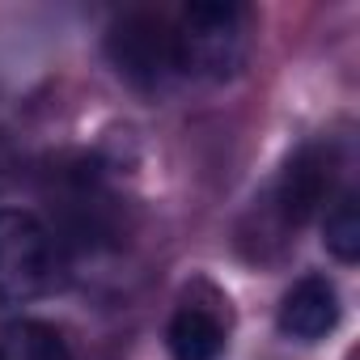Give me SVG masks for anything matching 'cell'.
<instances>
[{
  "instance_id": "cell-3",
  "label": "cell",
  "mask_w": 360,
  "mask_h": 360,
  "mask_svg": "<svg viewBox=\"0 0 360 360\" xmlns=\"http://www.w3.org/2000/svg\"><path fill=\"white\" fill-rule=\"evenodd\" d=\"M110 60L115 68L140 85V89H161L174 77V43H169V22L153 13H127L110 30Z\"/></svg>"
},
{
  "instance_id": "cell-5",
  "label": "cell",
  "mask_w": 360,
  "mask_h": 360,
  "mask_svg": "<svg viewBox=\"0 0 360 360\" xmlns=\"http://www.w3.org/2000/svg\"><path fill=\"white\" fill-rule=\"evenodd\" d=\"M339 322V292L330 280L322 276H305L292 284V292L284 297L280 305V330L288 339H301V343H314L322 335H330Z\"/></svg>"
},
{
  "instance_id": "cell-7",
  "label": "cell",
  "mask_w": 360,
  "mask_h": 360,
  "mask_svg": "<svg viewBox=\"0 0 360 360\" xmlns=\"http://www.w3.org/2000/svg\"><path fill=\"white\" fill-rule=\"evenodd\" d=\"M0 360H72L64 335L47 322H0Z\"/></svg>"
},
{
  "instance_id": "cell-1",
  "label": "cell",
  "mask_w": 360,
  "mask_h": 360,
  "mask_svg": "<svg viewBox=\"0 0 360 360\" xmlns=\"http://www.w3.org/2000/svg\"><path fill=\"white\" fill-rule=\"evenodd\" d=\"M174 77L229 81L242 72L250 51V13L242 5H187L169 26Z\"/></svg>"
},
{
  "instance_id": "cell-6",
  "label": "cell",
  "mask_w": 360,
  "mask_h": 360,
  "mask_svg": "<svg viewBox=\"0 0 360 360\" xmlns=\"http://www.w3.org/2000/svg\"><path fill=\"white\" fill-rule=\"evenodd\" d=\"M169 356L174 360H221L225 352V322L212 305L183 301L169 318Z\"/></svg>"
},
{
  "instance_id": "cell-4",
  "label": "cell",
  "mask_w": 360,
  "mask_h": 360,
  "mask_svg": "<svg viewBox=\"0 0 360 360\" xmlns=\"http://www.w3.org/2000/svg\"><path fill=\"white\" fill-rule=\"evenodd\" d=\"M330 153H318V148H305L292 157V165L284 169V178L271 191V217L276 225L288 233V229H301L330 195Z\"/></svg>"
},
{
  "instance_id": "cell-2",
  "label": "cell",
  "mask_w": 360,
  "mask_h": 360,
  "mask_svg": "<svg viewBox=\"0 0 360 360\" xmlns=\"http://www.w3.org/2000/svg\"><path fill=\"white\" fill-rule=\"evenodd\" d=\"M56 280V242L47 225L30 212L0 208V301L22 305L51 288Z\"/></svg>"
},
{
  "instance_id": "cell-8",
  "label": "cell",
  "mask_w": 360,
  "mask_h": 360,
  "mask_svg": "<svg viewBox=\"0 0 360 360\" xmlns=\"http://www.w3.org/2000/svg\"><path fill=\"white\" fill-rule=\"evenodd\" d=\"M322 233H326V250L339 263H356V255H360V212H356V195H339L326 208Z\"/></svg>"
}]
</instances>
